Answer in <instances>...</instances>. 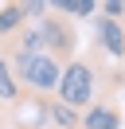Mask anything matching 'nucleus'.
I'll list each match as a JSON object with an SVG mask.
<instances>
[{
	"label": "nucleus",
	"instance_id": "39448f33",
	"mask_svg": "<svg viewBox=\"0 0 125 129\" xmlns=\"http://www.w3.org/2000/svg\"><path fill=\"white\" fill-rule=\"evenodd\" d=\"M121 125L125 117L117 102H94L90 110H82V121H78V129H121Z\"/></svg>",
	"mask_w": 125,
	"mask_h": 129
},
{
	"label": "nucleus",
	"instance_id": "20e7f679",
	"mask_svg": "<svg viewBox=\"0 0 125 129\" xmlns=\"http://www.w3.org/2000/svg\"><path fill=\"white\" fill-rule=\"evenodd\" d=\"M94 35H98V47L106 51L109 59H125V24L121 20H94Z\"/></svg>",
	"mask_w": 125,
	"mask_h": 129
},
{
	"label": "nucleus",
	"instance_id": "423d86ee",
	"mask_svg": "<svg viewBox=\"0 0 125 129\" xmlns=\"http://www.w3.org/2000/svg\"><path fill=\"white\" fill-rule=\"evenodd\" d=\"M27 0H12V4H0V43H8L20 27H27Z\"/></svg>",
	"mask_w": 125,
	"mask_h": 129
},
{
	"label": "nucleus",
	"instance_id": "0eeeda50",
	"mask_svg": "<svg viewBox=\"0 0 125 129\" xmlns=\"http://www.w3.org/2000/svg\"><path fill=\"white\" fill-rule=\"evenodd\" d=\"M20 98H23V90H20V82H16V74H12L8 55L0 51V102H4V106H16Z\"/></svg>",
	"mask_w": 125,
	"mask_h": 129
},
{
	"label": "nucleus",
	"instance_id": "6e6552de",
	"mask_svg": "<svg viewBox=\"0 0 125 129\" xmlns=\"http://www.w3.org/2000/svg\"><path fill=\"white\" fill-rule=\"evenodd\" d=\"M47 8L67 20H82V16H98V0H51Z\"/></svg>",
	"mask_w": 125,
	"mask_h": 129
},
{
	"label": "nucleus",
	"instance_id": "9d476101",
	"mask_svg": "<svg viewBox=\"0 0 125 129\" xmlns=\"http://www.w3.org/2000/svg\"><path fill=\"white\" fill-rule=\"evenodd\" d=\"M98 12L106 20H121V24H125V4H121V0H106V4H98Z\"/></svg>",
	"mask_w": 125,
	"mask_h": 129
},
{
	"label": "nucleus",
	"instance_id": "7ed1b4c3",
	"mask_svg": "<svg viewBox=\"0 0 125 129\" xmlns=\"http://www.w3.org/2000/svg\"><path fill=\"white\" fill-rule=\"evenodd\" d=\"M39 27V39H43V55H51L59 67H67L70 59H78V31H74V20L59 16V12H51V16L35 20Z\"/></svg>",
	"mask_w": 125,
	"mask_h": 129
},
{
	"label": "nucleus",
	"instance_id": "1a4fd4ad",
	"mask_svg": "<svg viewBox=\"0 0 125 129\" xmlns=\"http://www.w3.org/2000/svg\"><path fill=\"white\" fill-rule=\"evenodd\" d=\"M47 121H51L55 129H78L82 113H78V110H70V106H62L59 98H51V102H47Z\"/></svg>",
	"mask_w": 125,
	"mask_h": 129
},
{
	"label": "nucleus",
	"instance_id": "f257e3e1",
	"mask_svg": "<svg viewBox=\"0 0 125 129\" xmlns=\"http://www.w3.org/2000/svg\"><path fill=\"white\" fill-rule=\"evenodd\" d=\"M59 98L62 106H70V110L82 113L86 106H94V98H98V67L90 63V59H70L67 67H62V78H59Z\"/></svg>",
	"mask_w": 125,
	"mask_h": 129
},
{
	"label": "nucleus",
	"instance_id": "f03ea898",
	"mask_svg": "<svg viewBox=\"0 0 125 129\" xmlns=\"http://www.w3.org/2000/svg\"><path fill=\"white\" fill-rule=\"evenodd\" d=\"M12 63V74L20 82L23 94H35V98H55L59 94V78H62V67L55 63L51 55H31V59H8Z\"/></svg>",
	"mask_w": 125,
	"mask_h": 129
}]
</instances>
